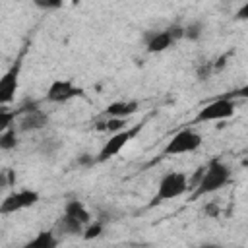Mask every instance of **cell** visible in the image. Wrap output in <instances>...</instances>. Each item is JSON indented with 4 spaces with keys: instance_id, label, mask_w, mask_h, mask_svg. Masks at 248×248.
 Returning a JSON list of instances; mask_svg holds the SVG:
<instances>
[{
    "instance_id": "44dd1931",
    "label": "cell",
    "mask_w": 248,
    "mask_h": 248,
    "mask_svg": "<svg viewBox=\"0 0 248 248\" xmlns=\"http://www.w3.org/2000/svg\"><path fill=\"white\" fill-rule=\"evenodd\" d=\"M33 2L41 10H58L64 4V0H33Z\"/></svg>"
},
{
    "instance_id": "5b68a950",
    "label": "cell",
    "mask_w": 248,
    "mask_h": 248,
    "mask_svg": "<svg viewBox=\"0 0 248 248\" xmlns=\"http://www.w3.org/2000/svg\"><path fill=\"white\" fill-rule=\"evenodd\" d=\"M234 101H231L229 97H223V99H215L211 101L209 105H205L198 116L192 120V124H198V122H209V120H225V118H231L234 114Z\"/></svg>"
},
{
    "instance_id": "ac0fdd59",
    "label": "cell",
    "mask_w": 248,
    "mask_h": 248,
    "mask_svg": "<svg viewBox=\"0 0 248 248\" xmlns=\"http://www.w3.org/2000/svg\"><path fill=\"white\" fill-rule=\"evenodd\" d=\"M16 116H17L16 110H8V108H2L0 107V132H4L6 128H10L14 124V120H16Z\"/></svg>"
},
{
    "instance_id": "7c38bea8",
    "label": "cell",
    "mask_w": 248,
    "mask_h": 248,
    "mask_svg": "<svg viewBox=\"0 0 248 248\" xmlns=\"http://www.w3.org/2000/svg\"><path fill=\"white\" fill-rule=\"evenodd\" d=\"M138 103L136 101H116L110 103L105 108V116H114V118H128L130 114H134L138 110Z\"/></svg>"
},
{
    "instance_id": "2e32d148",
    "label": "cell",
    "mask_w": 248,
    "mask_h": 248,
    "mask_svg": "<svg viewBox=\"0 0 248 248\" xmlns=\"http://www.w3.org/2000/svg\"><path fill=\"white\" fill-rule=\"evenodd\" d=\"M202 35H203V23L202 21H192L184 27V37L188 41H198V39H202Z\"/></svg>"
},
{
    "instance_id": "6da1fadb",
    "label": "cell",
    "mask_w": 248,
    "mask_h": 248,
    "mask_svg": "<svg viewBox=\"0 0 248 248\" xmlns=\"http://www.w3.org/2000/svg\"><path fill=\"white\" fill-rule=\"evenodd\" d=\"M229 180H231V169H229L225 163H221L219 159H211L209 165L205 167V170H203V174H202L198 186H196L194 192H192V200L202 198V196L211 194V192H217V190L223 188Z\"/></svg>"
},
{
    "instance_id": "9c48e42d",
    "label": "cell",
    "mask_w": 248,
    "mask_h": 248,
    "mask_svg": "<svg viewBox=\"0 0 248 248\" xmlns=\"http://www.w3.org/2000/svg\"><path fill=\"white\" fill-rule=\"evenodd\" d=\"M48 124V114L39 110V108H33V110H25L21 112L19 116V122H17V128L21 132H35V130H41Z\"/></svg>"
},
{
    "instance_id": "f1b7e54d",
    "label": "cell",
    "mask_w": 248,
    "mask_h": 248,
    "mask_svg": "<svg viewBox=\"0 0 248 248\" xmlns=\"http://www.w3.org/2000/svg\"><path fill=\"white\" fill-rule=\"evenodd\" d=\"M72 2H74V4H78V2H79V0H72Z\"/></svg>"
},
{
    "instance_id": "5bb4252c",
    "label": "cell",
    "mask_w": 248,
    "mask_h": 248,
    "mask_svg": "<svg viewBox=\"0 0 248 248\" xmlns=\"http://www.w3.org/2000/svg\"><path fill=\"white\" fill-rule=\"evenodd\" d=\"M56 244H58L56 234L52 231H43L33 240L27 242V248H54Z\"/></svg>"
},
{
    "instance_id": "277c9868",
    "label": "cell",
    "mask_w": 248,
    "mask_h": 248,
    "mask_svg": "<svg viewBox=\"0 0 248 248\" xmlns=\"http://www.w3.org/2000/svg\"><path fill=\"white\" fill-rule=\"evenodd\" d=\"M202 145V136L190 128H184L176 132L169 143L163 149V155H180V153H192Z\"/></svg>"
},
{
    "instance_id": "4316f807",
    "label": "cell",
    "mask_w": 248,
    "mask_h": 248,
    "mask_svg": "<svg viewBox=\"0 0 248 248\" xmlns=\"http://www.w3.org/2000/svg\"><path fill=\"white\" fill-rule=\"evenodd\" d=\"M211 70H213V66H211V64H205L203 68L198 70V78H200V79H207V76H209Z\"/></svg>"
},
{
    "instance_id": "3957f363",
    "label": "cell",
    "mask_w": 248,
    "mask_h": 248,
    "mask_svg": "<svg viewBox=\"0 0 248 248\" xmlns=\"http://www.w3.org/2000/svg\"><path fill=\"white\" fill-rule=\"evenodd\" d=\"M143 128V122H140V124H136L134 128H122V130H118L116 134H112L107 141H105V145L101 147V151H99V155H97V163H105V161H108L110 157H114L136 134H140V130Z\"/></svg>"
},
{
    "instance_id": "9a60e30c",
    "label": "cell",
    "mask_w": 248,
    "mask_h": 248,
    "mask_svg": "<svg viewBox=\"0 0 248 248\" xmlns=\"http://www.w3.org/2000/svg\"><path fill=\"white\" fill-rule=\"evenodd\" d=\"M16 145H17V132L12 126L6 128L4 132H0V149L2 151H10Z\"/></svg>"
},
{
    "instance_id": "52a82bcc",
    "label": "cell",
    "mask_w": 248,
    "mask_h": 248,
    "mask_svg": "<svg viewBox=\"0 0 248 248\" xmlns=\"http://www.w3.org/2000/svg\"><path fill=\"white\" fill-rule=\"evenodd\" d=\"M79 95H83V89L76 87L70 79H56L46 89V101H50V103H66Z\"/></svg>"
},
{
    "instance_id": "d6986e66",
    "label": "cell",
    "mask_w": 248,
    "mask_h": 248,
    "mask_svg": "<svg viewBox=\"0 0 248 248\" xmlns=\"http://www.w3.org/2000/svg\"><path fill=\"white\" fill-rule=\"evenodd\" d=\"M58 147H60V140H56V138H48V140H45V141L41 143L39 151L45 153V155H54Z\"/></svg>"
},
{
    "instance_id": "ba28073f",
    "label": "cell",
    "mask_w": 248,
    "mask_h": 248,
    "mask_svg": "<svg viewBox=\"0 0 248 248\" xmlns=\"http://www.w3.org/2000/svg\"><path fill=\"white\" fill-rule=\"evenodd\" d=\"M19 68H21V62L17 60L2 78H0V107L8 105L10 101H14L16 97V91H17V79H19Z\"/></svg>"
},
{
    "instance_id": "30bf717a",
    "label": "cell",
    "mask_w": 248,
    "mask_h": 248,
    "mask_svg": "<svg viewBox=\"0 0 248 248\" xmlns=\"http://www.w3.org/2000/svg\"><path fill=\"white\" fill-rule=\"evenodd\" d=\"M83 229H85V225L81 223V221H78V219H74V217H70V215H62V217H58V221L54 223V229H52V232L56 234V236H79L81 232H83Z\"/></svg>"
},
{
    "instance_id": "603a6c76",
    "label": "cell",
    "mask_w": 248,
    "mask_h": 248,
    "mask_svg": "<svg viewBox=\"0 0 248 248\" xmlns=\"http://www.w3.org/2000/svg\"><path fill=\"white\" fill-rule=\"evenodd\" d=\"M203 170H205V167H200V169H196V172H194V176L188 180V188L190 190H194L196 186H198V182H200V178H202V174H203Z\"/></svg>"
},
{
    "instance_id": "83f0119b",
    "label": "cell",
    "mask_w": 248,
    "mask_h": 248,
    "mask_svg": "<svg viewBox=\"0 0 248 248\" xmlns=\"http://www.w3.org/2000/svg\"><path fill=\"white\" fill-rule=\"evenodd\" d=\"M246 14H248V4H244V6L238 10V14H236V19H246Z\"/></svg>"
},
{
    "instance_id": "7a4b0ae2",
    "label": "cell",
    "mask_w": 248,
    "mask_h": 248,
    "mask_svg": "<svg viewBox=\"0 0 248 248\" xmlns=\"http://www.w3.org/2000/svg\"><path fill=\"white\" fill-rule=\"evenodd\" d=\"M188 190V178L184 172H178V170H172L169 174H165L159 182V188H157V194L153 196V200L149 202V207L153 205H159L167 200H174L178 196H182L184 192Z\"/></svg>"
},
{
    "instance_id": "e0dca14e",
    "label": "cell",
    "mask_w": 248,
    "mask_h": 248,
    "mask_svg": "<svg viewBox=\"0 0 248 248\" xmlns=\"http://www.w3.org/2000/svg\"><path fill=\"white\" fill-rule=\"evenodd\" d=\"M108 120L99 122V130H108V132H118L122 128H126V118H114V116H107Z\"/></svg>"
},
{
    "instance_id": "484cf974",
    "label": "cell",
    "mask_w": 248,
    "mask_h": 248,
    "mask_svg": "<svg viewBox=\"0 0 248 248\" xmlns=\"http://www.w3.org/2000/svg\"><path fill=\"white\" fill-rule=\"evenodd\" d=\"M205 213H207L209 217H217V215H219V205H217V202L207 203V205H205Z\"/></svg>"
},
{
    "instance_id": "8992f818",
    "label": "cell",
    "mask_w": 248,
    "mask_h": 248,
    "mask_svg": "<svg viewBox=\"0 0 248 248\" xmlns=\"http://www.w3.org/2000/svg\"><path fill=\"white\" fill-rule=\"evenodd\" d=\"M39 202V194L35 190H17V192H12L8 194L2 203H0V213L2 215H8V213H16V211H21V209H27L31 205H35Z\"/></svg>"
},
{
    "instance_id": "cb8c5ba5",
    "label": "cell",
    "mask_w": 248,
    "mask_h": 248,
    "mask_svg": "<svg viewBox=\"0 0 248 248\" xmlns=\"http://www.w3.org/2000/svg\"><path fill=\"white\" fill-rule=\"evenodd\" d=\"M167 31L170 33V37L174 41H178V39L184 37V27H180V25H170V27H167Z\"/></svg>"
},
{
    "instance_id": "4fadbf2b",
    "label": "cell",
    "mask_w": 248,
    "mask_h": 248,
    "mask_svg": "<svg viewBox=\"0 0 248 248\" xmlns=\"http://www.w3.org/2000/svg\"><path fill=\"white\" fill-rule=\"evenodd\" d=\"M64 213L70 215V217H74V219H78V221H81L83 225H87L91 221V215H89L87 207L79 200H70L66 203V207H64Z\"/></svg>"
},
{
    "instance_id": "d4e9b609",
    "label": "cell",
    "mask_w": 248,
    "mask_h": 248,
    "mask_svg": "<svg viewBox=\"0 0 248 248\" xmlns=\"http://www.w3.org/2000/svg\"><path fill=\"white\" fill-rule=\"evenodd\" d=\"M12 182H14V174L8 172V170H0V190L6 188V186L12 184Z\"/></svg>"
},
{
    "instance_id": "8fae6325",
    "label": "cell",
    "mask_w": 248,
    "mask_h": 248,
    "mask_svg": "<svg viewBox=\"0 0 248 248\" xmlns=\"http://www.w3.org/2000/svg\"><path fill=\"white\" fill-rule=\"evenodd\" d=\"M176 41L170 37V33L165 29V31H149L145 35V48L147 52H163L167 50L169 46H172Z\"/></svg>"
},
{
    "instance_id": "7402d4cb",
    "label": "cell",
    "mask_w": 248,
    "mask_h": 248,
    "mask_svg": "<svg viewBox=\"0 0 248 248\" xmlns=\"http://www.w3.org/2000/svg\"><path fill=\"white\" fill-rule=\"evenodd\" d=\"M97 161L93 159V155H89V153H81L79 157H78V165L79 167H93Z\"/></svg>"
},
{
    "instance_id": "ffe728a7",
    "label": "cell",
    "mask_w": 248,
    "mask_h": 248,
    "mask_svg": "<svg viewBox=\"0 0 248 248\" xmlns=\"http://www.w3.org/2000/svg\"><path fill=\"white\" fill-rule=\"evenodd\" d=\"M101 232H103V221H95L93 225H89L87 229H83L81 236H83L85 240H91V238H97Z\"/></svg>"
}]
</instances>
